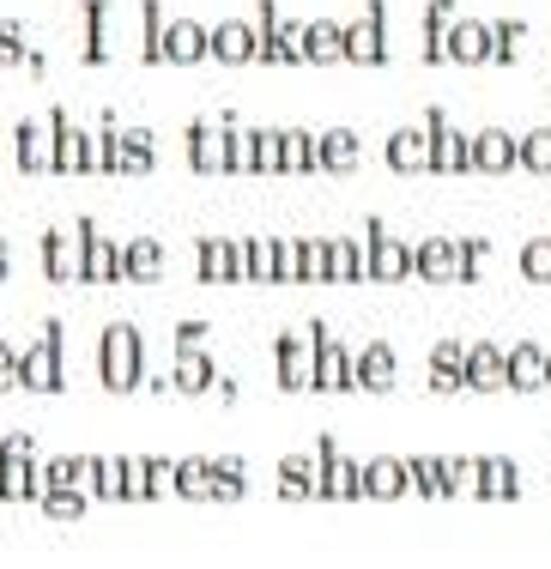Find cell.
Here are the masks:
<instances>
[{
  "instance_id": "obj_1",
  "label": "cell",
  "mask_w": 551,
  "mask_h": 569,
  "mask_svg": "<svg viewBox=\"0 0 551 569\" xmlns=\"http://www.w3.org/2000/svg\"><path fill=\"white\" fill-rule=\"evenodd\" d=\"M98 376L110 395H133V388H146V340L133 321H110L98 340Z\"/></svg>"
},
{
  "instance_id": "obj_2",
  "label": "cell",
  "mask_w": 551,
  "mask_h": 569,
  "mask_svg": "<svg viewBox=\"0 0 551 569\" xmlns=\"http://www.w3.org/2000/svg\"><path fill=\"white\" fill-rule=\"evenodd\" d=\"M321 340H328V321L321 316H309L303 328H291V333H279L273 340V382L285 388V395H309L315 388V351Z\"/></svg>"
},
{
  "instance_id": "obj_3",
  "label": "cell",
  "mask_w": 551,
  "mask_h": 569,
  "mask_svg": "<svg viewBox=\"0 0 551 569\" xmlns=\"http://www.w3.org/2000/svg\"><path fill=\"white\" fill-rule=\"evenodd\" d=\"M43 497V455L31 430L0 437V503H37Z\"/></svg>"
},
{
  "instance_id": "obj_4",
  "label": "cell",
  "mask_w": 551,
  "mask_h": 569,
  "mask_svg": "<svg viewBox=\"0 0 551 569\" xmlns=\"http://www.w3.org/2000/svg\"><path fill=\"white\" fill-rule=\"evenodd\" d=\"M103 164L98 176H152L158 170V140L152 128H128V121H110L103 116Z\"/></svg>"
},
{
  "instance_id": "obj_5",
  "label": "cell",
  "mask_w": 551,
  "mask_h": 569,
  "mask_svg": "<svg viewBox=\"0 0 551 569\" xmlns=\"http://www.w3.org/2000/svg\"><path fill=\"white\" fill-rule=\"evenodd\" d=\"M19 388H31V395H61V388H67L61 321H43V328H37V340L19 351Z\"/></svg>"
},
{
  "instance_id": "obj_6",
  "label": "cell",
  "mask_w": 551,
  "mask_h": 569,
  "mask_svg": "<svg viewBox=\"0 0 551 569\" xmlns=\"http://www.w3.org/2000/svg\"><path fill=\"white\" fill-rule=\"evenodd\" d=\"M49 116H56V176H98L103 133L98 128H79L67 110H49Z\"/></svg>"
},
{
  "instance_id": "obj_7",
  "label": "cell",
  "mask_w": 551,
  "mask_h": 569,
  "mask_svg": "<svg viewBox=\"0 0 551 569\" xmlns=\"http://www.w3.org/2000/svg\"><path fill=\"white\" fill-rule=\"evenodd\" d=\"M430 128V176H473V128H454L442 110H424Z\"/></svg>"
},
{
  "instance_id": "obj_8",
  "label": "cell",
  "mask_w": 551,
  "mask_h": 569,
  "mask_svg": "<svg viewBox=\"0 0 551 569\" xmlns=\"http://www.w3.org/2000/svg\"><path fill=\"white\" fill-rule=\"evenodd\" d=\"M12 164L19 176H56V116H24L12 128Z\"/></svg>"
},
{
  "instance_id": "obj_9",
  "label": "cell",
  "mask_w": 551,
  "mask_h": 569,
  "mask_svg": "<svg viewBox=\"0 0 551 569\" xmlns=\"http://www.w3.org/2000/svg\"><path fill=\"white\" fill-rule=\"evenodd\" d=\"M231 121L237 116H207L188 128V164H194V176H231Z\"/></svg>"
},
{
  "instance_id": "obj_10",
  "label": "cell",
  "mask_w": 551,
  "mask_h": 569,
  "mask_svg": "<svg viewBox=\"0 0 551 569\" xmlns=\"http://www.w3.org/2000/svg\"><path fill=\"white\" fill-rule=\"evenodd\" d=\"M219 382H224V370L212 363L207 340H177V358H170V388H177L182 400H200V395H212Z\"/></svg>"
},
{
  "instance_id": "obj_11",
  "label": "cell",
  "mask_w": 551,
  "mask_h": 569,
  "mask_svg": "<svg viewBox=\"0 0 551 569\" xmlns=\"http://www.w3.org/2000/svg\"><path fill=\"white\" fill-rule=\"evenodd\" d=\"M364 254H370V279L375 284H407L412 279V242H400L382 219L364 224Z\"/></svg>"
},
{
  "instance_id": "obj_12",
  "label": "cell",
  "mask_w": 551,
  "mask_h": 569,
  "mask_svg": "<svg viewBox=\"0 0 551 569\" xmlns=\"http://www.w3.org/2000/svg\"><path fill=\"white\" fill-rule=\"evenodd\" d=\"M345 61L352 67H388V7L370 0L352 24H345Z\"/></svg>"
},
{
  "instance_id": "obj_13",
  "label": "cell",
  "mask_w": 551,
  "mask_h": 569,
  "mask_svg": "<svg viewBox=\"0 0 551 569\" xmlns=\"http://www.w3.org/2000/svg\"><path fill=\"white\" fill-rule=\"evenodd\" d=\"M207 61V24L188 19V12H164V31H158V67H200Z\"/></svg>"
},
{
  "instance_id": "obj_14",
  "label": "cell",
  "mask_w": 551,
  "mask_h": 569,
  "mask_svg": "<svg viewBox=\"0 0 551 569\" xmlns=\"http://www.w3.org/2000/svg\"><path fill=\"white\" fill-rule=\"evenodd\" d=\"M43 273L56 284H79V279H86V219H79V224H56L43 237Z\"/></svg>"
},
{
  "instance_id": "obj_15",
  "label": "cell",
  "mask_w": 551,
  "mask_h": 569,
  "mask_svg": "<svg viewBox=\"0 0 551 569\" xmlns=\"http://www.w3.org/2000/svg\"><path fill=\"white\" fill-rule=\"evenodd\" d=\"M315 467H321V503H364V491H358V460L333 437L315 442Z\"/></svg>"
},
{
  "instance_id": "obj_16",
  "label": "cell",
  "mask_w": 551,
  "mask_h": 569,
  "mask_svg": "<svg viewBox=\"0 0 551 569\" xmlns=\"http://www.w3.org/2000/svg\"><path fill=\"white\" fill-rule=\"evenodd\" d=\"M358 491H364V503H400V497L412 491V485H407V455L358 460Z\"/></svg>"
},
{
  "instance_id": "obj_17",
  "label": "cell",
  "mask_w": 551,
  "mask_h": 569,
  "mask_svg": "<svg viewBox=\"0 0 551 569\" xmlns=\"http://www.w3.org/2000/svg\"><path fill=\"white\" fill-rule=\"evenodd\" d=\"M521 170V133L515 128H473V176Z\"/></svg>"
},
{
  "instance_id": "obj_18",
  "label": "cell",
  "mask_w": 551,
  "mask_h": 569,
  "mask_svg": "<svg viewBox=\"0 0 551 569\" xmlns=\"http://www.w3.org/2000/svg\"><path fill=\"white\" fill-rule=\"evenodd\" d=\"M116 19H122L116 0H86V43H79V56L91 67H110L122 56V49H116Z\"/></svg>"
},
{
  "instance_id": "obj_19",
  "label": "cell",
  "mask_w": 551,
  "mask_h": 569,
  "mask_svg": "<svg viewBox=\"0 0 551 569\" xmlns=\"http://www.w3.org/2000/svg\"><path fill=\"white\" fill-rule=\"evenodd\" d=\"M207 61L249 67L254 61V19H219V24H207Z\"/></svg>"
},
{
  "instance_id": "obj_20",
  "label": "cell",
  "mask_w": 551,
  "mask_h": 569,
  "mask_svg": "<svg viewBox=\"0 0 551 569\" xmlns=\"http://www.w3.org/2000/svg\"><path fill=\"white\" fill-rule=\"evenodd\" d=\"M352 388H358V351L328 333L315 351V395H352Z\"/></svg>"
},
{
  "instance_id": "obj_21",
  "label": "cell",
  "mask_w": 551,
  "mask_h": 569,
  "mask_svg": "<svg viewBox=\"0 0 551 569\" xmlns=\"http://www.w3.org/2000/svg\"><path fill=\"white\" fill-rule=\"evenodd\" d=\"M364 158L358 128H315V176H352Z\"/></svg>"
},
{
  "instance_id": "obj_22",
  "label": "cell",
  "mask_w": 551,
  "mask_h": 569,
  "mask_svg": "<svg viewBox=\"0 0 551 569\" xmlns=\"http://www.w3.org/2000/svg\"><path fill=\"white\" fill-rule=\"evenodd\" d=\"M388 170L394 176H430V128L424 121H412V128H394L382 146Z\"/></svg>"
},
{
  "instance_id": "obj_23",
  "label": "cell",
  "mask_w": 551,
  "mask_h": 569,
  "mask_svg": "<svg viewBox=\"0 0 551 569\" xmlns=\"http://www.w3.org/2000/svg\"><path fill=\"white\" fill-rule=\"evenodd\" d=\"M461 19L454 0H424V19H419V56L424 67H449V31Z\"/></svg>"
},
{
  "instance_id": "obj_24",
  "label": "cell",
  "mask_w": 551,
  "mask_h": 569,
  "mask_svg": "<svg viewBox=\"0 0 551 569\" xmlns=\"http://www.w3.org/2000/svg\"><path fill=\"white\" fill-rule=\"evenodd\" d=\"M467 388H473V395H503L509 388V351L491 346V340L467 346Z\"/></svg>"
},
{
  "instance_id": "obj_25",
  "label": "cell",
  "mask_w": 551,
  "mask_h": 569,
  "mask_svg": "<svg viewBox=\"0 0 551 569\" xmlns=\"http://www.w3.org/2000/svg\"><path fill=\"white\" fill-rule=\"evenodd\" d=\"M86 284H122V242L86 219Z\"/></svg>"
},
{
  "instance_id": "obj_26",
  "label": "cell",
  "mask_w": 551,
  "mask_h": 569,
  "mask_svg": "<svg viewBox=\"0 0 551 569\" xmlns=\"http://www.w3.org/2000/svg\"><path fill=\"white\" fill-rule=\"evenodd\" d=\"M400 382V358L388 340H370L364 351H358V395H394Z\"/></svg>"
},
{
  "instance_id": "obj_27",
  "label": "cell",
  "mask_w": 551,
  "mask_h": 569,
  "mask_svg": "<svg viewBox=\"0 0 551 569\" xmlns=\"http://www.w3.org/2000/svg\"><path fill=\"white\" fill-rule=\"evenodd\" d=\"M479 503H515L521 497V460L509 455H485L479 460V485H473Z\"/></svg>"
},
{
  "instance_id": "obj_28",
  "label": "cell",
  "mask_w": 551,
  "mask_h": 569,
  "mask_svg": "<svg viewBox=\"0 0 551 569\" xmlns=\"http://www.w3.org/2000/svg\"><path fill=\"white\" fill-rule=\"evenodd\" d=\"M430 395H467V346L461 340H442L430 346V370H424Z\"/></svg>"
},
{
  "instance_id": "obj_29",
  "label": "cell",
  "mask_w": 551,
  "mask_h": 569,
  "mask_svg": "<svg viewBox=\"0 0 551 569\" xmlns=\"http://www.w3.org/2000/svg\"><path fill=\"white\" fill-rule=\"evenodd\" d=\"M279 497H285V503H321V467H315V449L279 460Z\"/></svg>"
},
{
  "instance_id": "obj_30",
  "label": "cell",
  "mask_w": 551,
  "mask_h": 569,
  "mask_svg": "<svg viewBox=\"0 0 551 569\" xmlns=\"http://www.w3.org/2000/svg\"><path fill=\"white\" fill-rule=\"evenodd\" d=\"M449 61L454 67H491V24L485 19H454V31H449Z\"/></svg>"
},
{
  "instance_id": "obj_31",
  "label": "cell",
  "mask_w": 551,
  "mask_h": 569,
  "mask_svg": "<svg viewBox=\"0 0 551 569\" xmlns=\"http://www.w3.org/2000/svg\"><path fill=\"white\" fill-rule=\"evenodd\" d=\"M91 479H98V460L91 455H49L43 460V491H86L91 497Z\"/></svg>"
},
{
  "instance_id": "obj_32",
  "label": "cell",
  "mask_w": 551,
  "mask_h": 569,
  "mask_svg": "<svg viewBox=\"0 0 551 569\" xmlns=\"http://www.w3.org/2000/svg\"><path fill=\"white\" fill-rule=\"evenodd\" d=\"M364 279H370L364 237H328V284H364Z\"/></svg>"
},
{
  "instance_id": "obj_33",
  "label": "cell",
  "mask_w": 551,
  "mask_h": 569,
  "mask_svg": "<svg viewBox=\"0 0 551 569\" xmlns=\"http://www.w3.org/2000/svg\"><path fill=\"white\" fill-rule=\"evenodd\" d=\"M412 279H424V284H454V237H424V242H412Z\"/></svg>"
},
{
  "instance_id": "obj_34",
  "label": "cell",
  "mask_w": 551,
  "mask_h": 569,
  "mask_svg": "<svg viewBox=\"0 0 551 569\" xmlns=\"http://www.w3.org/2000/svg\"><path fill=\"white\" fill-rule=\"evenodd\" d=\"M303 56H309V67L345 61V24L340 19H303Z\"/></svg>"
},
{
  "instance_id": "obj_35",
  "label": "cell",
  "mask_w": 551,
  "mask_h": 569,
  "mask_svg": "<svg viewBox=\"0 0 551 569\" xmlns=\"http://www.w3.org/2000/svg\"><path fill=\"white\" fill-rule=\"evenodd\" d=\"M279 0H254V67H285V43H279Z\"/></svg>"
},
{
  "instance_id": "obj_36",
  "label": "cell",
  "mask_w": 551,
  "mask_h": 569,
  "mask_svg": "<svg viewBox=\"0 0 551 569\" xmlns=\"http://www.w3.org/2000/svg\"><path fill=\"white\" fill-rule=\"evenodd\" d=\"M164 273V242L158 237H128L122 242V279L128 284H152Z\"/></svg>"
},
{
  "instance_id": "obj_37",
  "label": "cell",
  "mask_w": 551,
  "mask_h": 569,
  "mask_svg": "<svg viewBox=\"0 0 551 569\" xmlns=\"http://www.w3.org/2000/svg\"><path fill=\"white\" fill-rule=\"evenodd\" d=\"M509 388L515 395H540L545 388V346H533V340L509 346Z\"/></svg>"
},
{
  "instance_id": "obj_38",
  "label": "cell",
  "mask_w": 551,
  "mask_h": 569,
  "mask_svg": "<svg viewBox=\"0 0 551 569\" xmlns=\"http://www.w3.org/2000/svg\"><path fill=\"white\" fill-rule=\"evenodd\" d=\"M207 467H212V503H243L249 497L243 455H207Z\"/></svg>"
},
{
  "instance_id": "obj_39",
  "label": "cell",
  "mask_w": 551,
  "mask_h": 569,
  "mask_svg": "<svg viewBox=\"0 0 551 569\" xmlns=\"http://www.w3.org/2000/svg\"><path fill=\"white\" fill-rule=\"evenodd\" d=\"M194 261H200V284H237V273H231V237H200Z\"/></svg>"
},
{
  "instance_id": "obj_40",
  "label": "cell",
  "mask_w": 551,
  "mask_h": 569,
  "mask_svg": "<svg viewBox=\"0 0 551 569\" xmlns=\"http://www.w3.org/2000/svg\"><path fill=\"white\" fill-rule=\"evenodd\" d=\"M528 56V24L521 19H491V67H515Z\"/></svg>"
},
{
  "instance_id": "obj_41",
  "label": "cell",
  "mask_w": 551,
  "mask_h": 569,
  "mask_svg": "<svg viewBox=\"0 0 551 569\" xmlns=\"http://www.w3.org/2000/svg\"><path fill=\"white\" fill-rule=\"evenodd\" d=\"M407 485H412V497L449 503V491H442V455H407Z\"/></svg>"
},
{
  "instance_id": "obj_42",
  "label": "cell",
  "mask_w": 551,
  "mask_h": 569,
  "mask_svg": "<svg viewBox=\"0 0 551 569\" xmlns=\"http://www.w3.org/2000/svg\"><path fill=\"white\" fill-rule=\"evenodd\" d=\"M91 497H98V503H128V455H98Z\"/></svg>"
},
{
  "instance_id": "obj_43",
  "label": "cell",
  "mask_w": 551,
  "mask_h": 569,
  "mask_svg": "<svg viewBox=\"0 0 551 569\" xmlns=\"http://www.w3.org/2000/svg\"><path fill=\"white\" fill-rule=\"evenodd\" d=\"M177 497H188V503H212V467H207V455L177 460Z\"/></svg>"
},
{
  "instance_id": "obj_44",
  "label": "cell",
  "mask_w": 551,
  "mask_h": 569,
  "mask_svg": "<svg viewBox=\"0 0 551 569\" xmlns=\"http://www.w3.org/2000/svg\"><path fill=\"white\" fill-rule=\"evenodd\" d=\"M485 261H491V242L485 237H454V284L485 279Z\"/></svg>"
},
{
  "instance_id": "obj_45",
  "label": "cell",
  "mask_w": 551,
  "mask_h": 569,
  "mask_svg": "<svg viewBox=\"0 0 551 569\" xmlns=\"http://www.w3.org/2000/svg\"><path fill=\"white\" fill-rule=\"evenodd\" d=\"M254 176H285V128H254Z\"/></svg>"
},
{
  "instance_id": "obj_46",
  "label": "cell",
  "mask_w": 551,
  "mask_h": 569,
  "mask_svg": "<svg viewBox=\"0 0 551 569\" xmlns=\"http://www.w3.org/2000/svg\"><path fill=\"white\" fill-rule=\"evenodd\" d=\"M285 176H315V128H285Z\"/></svg>"
},
{
  "instance_id": "obj_47",
  "label": "cell",
  "mask_w": 551,
  "mask_h": 569,
  "mask_svg": "<svg viewBox=\"0 0 551 569\" xmlns=\"http://www.w3.org/2000/svg\"><path fill=\"white\" fill-rule=\"evenodd\" d=\"M249 284H279V237H249Z\"/></svg>"
},
{
  "instance_id": "obj_48",
  "label": "cell",
  "mask_w": 551,
  "mask_h": 569,
  "mask_svg": "<svg viewBox=\"0 0 551 569\" xmlns=\"http://www.w3.org/2000/svg\"><path fill=\"white\" fill-rule=\"evenodd\" d=\"M298 284H328V237H298Z\"/></svg>"
},
{
  "instance_id": "obj_49",
  "label": "cell",
  "mask_w": 551,
  "mask_h": 569,
  "mask_svg": "<svg viewBox=\"0 0 551 569\" xmlns=\"http://www.w3.org/2000/svg\"><path fill=\"white\" fill-rule=\"evenodd\" d=\"M515 267H521V279H528V284H551V237H528V242H521Z\"/></svg>"
},
{
  "instance_id": "obj_50",
  "label": "cell",
  "mask_w": 551,
  "mask_h": 569,
  "mask_svg": "<svg viewBox=\"0 0 551 569\" xmlns=\"http://www.w3.org/2000/svg\"><path fill=\"white\" fill-rule=\"evenodd\" d=\"M521 170L551 176V128H521Z\"/></svg>"
},
{
  "instance_id": "obj_51",
  "label": "cell",
  "mask_w": 551,
  "mask_h": 569,
  "mask_svg": "<svg viewBox=\"0 0 551 569\" xmlns=\"http://www.w3.org/2000/svg\"><path fill=\"white\" fill-rule=\"evenodd\" d=\"M158 31H164V7L140 0V67H158Z\"/></svg>"
},
{
  "instance_id": "obj_52",
  "label": "cell",
  "mask_w": 551,
  "mask_h": 569,
  "mask_svg": "<svg viewBox=\"0 0 551 569\" xmlns=\"http://www.w3.org/2000/svg\"><path fill=\"white\" fill-rule=\"evenodd\" d=\"M479 485V460H467V455H442V491L449 497H467Z\"/></svg>"
},
{
  "instance_id": "obj_53",
  "label": "cell",
  "mask_w": 551,
  "mask_h": 569,
  "mask_svg": "<svg viewBox=\"0 0 551 569\" xmlns=\"http://www.w3.org/2000/svg\"><path fill=\"white\" fill-rule=\"evenodd\" d=\"M86 503H91L86 491H43V497H37V509H43L49 521H79V515H86Z\"/></svg>"
},
{
  "instance_id": "obj_54",
  "label": "cell",
  "mask_w": 551,
  "mask_h": 569,
  "mask_svg": "<svg viewBox=\"0 0 551 569\" xmlns=\"http://www.w3.org/2000/svg\"><path fill=\"white\" fill-rule=\"evenodd\" d=\"M231 176H254V128L231 121Z\"/></svg>"
},
{
  "instance_id": "obj_55",
  "label": "cell",
  "mask_w": 551,
  "mask_h": 569,
  "mask_svg": "<svg viewBox=\"0 0 551 569\" xmlns=\"http://www.w3.org/2000/svg\"><path fill=\"white\" fill-rule=\"evenodd\" d=\"M128 503H152V460L128 455Z\"/></svg>"
},
{
  "instance_id": "obj_56",
  "label": "cell",
  "mask_w": 551,
  "mask_h": 569,
  "mask_svg": "<svg viewBox=\"0 0 551 569\" xmlns=\"http://www.w3.org/2000/svg\"><path fill=\"white\" fill-rule=\"evenodd\" d=\"M146 460H152V503L177 497V460H170V455H146Z\"/></svg>"
},
{
  "instance_id": "obj_57",
  "label": "cell",
  "mask_w": 551,
  "mask_h": 569,
  "mask_svg": "<svg viewBox=\"0 0 551 569\" xmlns=\"http://www.w3.org/2000/svg\"><path fill=\"white\" fill-rule=\"evenodd\" d=\"M279 284H298V237H279Z\"/></svg>"
},
{
  "instance_id": "obj_58",
  "label": "cell",
  "mask_w": 551,
  "mask_h": 569,
  "mask_svg": "<svg viewBox=\"0 0 551 569\" xmlns=\"http://www.w3.org/2000/svg\"><path fill=\"white\" fill-rule=\"evenodd\" d=\"M12 388H19V351L0 340V395H12Z\"/></svg>"
},
{
  "instance_id": "obj_59",
  "label": "cell",
  "mask_w": 551,
  "mask_h": 569,
  "mask_svg": "<svg viewBox=\"0 0 551 569\" xmlns=\"http://www.w3.org/2000/svg\"><path fill=\"white\" fill-rule=\"evenodd\" d=\"M231 273L237 284H249V237H231Z\"/></svg>"
},
{
  "instance_id": "obj_60",
  "label": "cell",
  "mask_w": 551,
  "mask_h": 569,
  "mask_svg": "<svg viewBox=\"0 0 551 569\" xmlns=\"http://www.w3.org/2000/svg\"><path fill=\"white\" fill-rule=\"evenodd\" d=\"M7 273H12V249H7V237H0V284H7Z\"/></svg>"
},
{
  "instance_id": "obj_61",
  "label": "cell",
  "mask_w": 551,
  "mask_h": 569,
  "mask_svg": "<svg viewBox=\"0 0 551 569\" xmlns=\"http://www.w3.org/2000/svg\"><path fill=\"white\" fill-rule=\"evenodd\" d=\"M545 388H551V346H545Z\"/></svg>"
}]
</instances>
